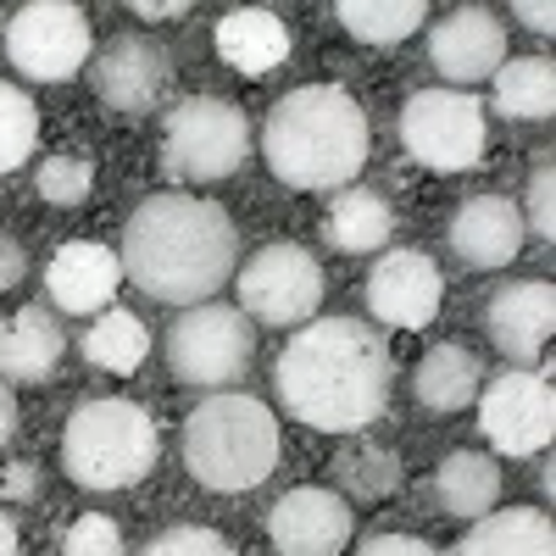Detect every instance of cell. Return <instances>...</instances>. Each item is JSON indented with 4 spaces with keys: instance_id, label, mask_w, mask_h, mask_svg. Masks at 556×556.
<instances>
[{
    "instance_id": "obj_9",
    "label": "cell",
    "mask_w": 556,
    "mask_h": 556,
    "mask_svg": "<svg viewBox=\"0 0 556 556\" xmlns=\"http://www.w3.org/2000/svg\"><path fill=\"white\" fill-rule=\"evenodd\" d=\"M235 285H240V312L251 323H262V329H306V323L317 317L323 306V267L306 245L295 240H273L262 245L240 273H235Z\"/></svg>"
},
{
    "instance_id": "obj_31",
    "label": "cell",
    "mask_w": 556,
    "mask_h": 556,
    "mask_svg": "<svg viewBox=\"0 0 556 556\" xmlns=\"http://www.w3.org/2000/svg\"><path fill=\"white\" fill-rule=\"evenodd\" d=\"M139 556H240V551L228 545L217 529H206V523H173V529H162Z\"/></svg>"
},
{
    "instance_id": "obj_39",
    "label": "cell",
    "mask_w": 556,
    "mask_h": 556,
    "mask_svg": "<svg viewBox=\"0 0 556 556\" xmlns=\"http://www.w3.org/2000/svg\"><path fill=\"white\" fill-rule=\"evenodd\" d=\"M12 429H17V395L7 390V379H0V451H7Z\"/></svg>"
},
{
    "instance_id": "obj_4",
    "label": "cell",
    "mask_w": 556,
    "mask_h": 556,
    "mask_svg": "<svg viewBox=\"0 0 556 556\" xmlns=\"http://www.w3.org/2000/svg\"><path fill=\"white\" fill-rule=\"evenodd\" d=\"M184 468L212 495L256 490L278 468V417L240 390L206 395L184 417Z\"/></svg>"
},
{
    "instance_id": "obj_41",
    "label": "cell",
    "mask_w": 556,
    "mask_h": 556,
    "mask_svg": "<svg viewBox=\"0 0 556 556\" xmlns=\"http://www.w3.org/2000/svg\"><path fill=\"white\" fill-rule=\"evenodd\" d=\"M0 28H7V12H0Z\"/></svg>"
},
{
    "instance_id": "obj_11",
    "label": "cell",
    "mask_w": 556,
    "mask_h": 556,
    "mask_svg": "<svg viewBox=\"0 0 556 556\" xmlns=\"http://www.w3.org/2000/svg\"><path fill=\"white\" fill-rule=\"evenodd\" d=\"M479 429L501 456H545L556 434V390L545 367H506L479 390Z\"/></svg>"
},
{
    "instance_id": "obj_8",
    "label": "cell",
    "mask_w": 556,
    "mask_h": 556,
    "mask_svg": "<svg viewBox=\"0 0 556 556\" xmlns=\"http://www.w3.org/2000/svg\"><path fill=\"white\" fill-rule=\"evenodd\" d=\"M401 146L412 162L434 173H468L484 162L490 112L473 89H417L401 106Z\"/></svg>"
},
{
    "instance_id": "obj_40",
    "label": "cell",
    "mask_w": 556,
    "mask_h": 556,
    "mask_svg": "<svg viewBox=\"0 0 556 556\" xmlns=\"http://www.w3.org/2000/svg\"><path fill=\"white\" fill-rule=\"evenodd\" d=\"M0 556H17V523L0 513Z\"/></svg>"
},
{
    "instance_id": "obj_32",
    "label": "cell",
    "mask_w": 556,
    "mask_h": 556,
    "mask_svg": "<svg viewBox=\"0 0 556 556\" xmlns=\"http://www.w3.org/2000/svg\"><path fill=\"white\" fill-rule=\"evenodd\" d=\"M62 556H123V529L106 513H84L62 534Z\"/></svg>"
},
{
    "instance_id": "obj_28",
    "label": "cell",
    "mask_w": 556,
    "mask_h": 556,
    "mask_svg": "<svg viewBox=\"0 0 556 556\" xmlns=\"http://www.w3.org/2000/svg\"><path fill=\"white\" fill-rule=\"evenodd\" d=\"M334 17L362 45H401L406 34L429 23V7L424 0H340Z\"/></svg>"
},
{
    "instance_id": "obj_27",
    "label": "cell",
    "mask_w": 556,
    "mask_h": 556,
    "mask_svg": "<svg viewBox=\"0 0 556 556\" xmlns=\"http://www.w3.org/2000/svg\"><path fill=\"white\" fill-rule=\"evenodd\" d=\"M334 495L345 501H384L401 490V456L390 445H374V440H351L340 456H334Z\"/></svg>"
},
{
    "instance_id": "obj_25",
    "label": "cell",
    "mask_w": 556,
    "mask_h": 556,
    "mask_svg": "<svg viewBox=\"0 0 556 556\" xmlns=\"http://www.w3.org/2000/svg\"><path fill=\"white\" fill-rule=\"evenodd\" d=\"M495 112L513 123H545L556 112V67L551 56H506L495 73Z\"/></svg>"
},
{
    "instance_id": "obj_21",
    "label": "cell",
    "mask_w": 556,
    "mask_h": 556,
    "mask_svg": "<svg viewBox=\"0 0 556 556\" xmlns=\"http://www.w3.org/2000/svg\"><path fill=\"white\" fill-rule=\"evenodd\" d=\"M429 501L440 506L445 518H462V523H479L484 513H495V501H501L495 456H484V451H451L434 468V479H429Z\"/></svg>"
},
{
    "instance_id": "obj_12",
    "label": "cell",
    "mask_w": 556,
    "mask_h": 556,
    "mask_svg": "<svg viewBox=\"0 0 556 556\" xmlns=\"http://www.w3.org/2000/svg\"><path fill=\"white\" fill-rule=\"evenodd\" d=\"M440 301H445V278H440L434 256L417 245L384 251L374 262V273H367V312L390 323V329H429Z\"/></svg>"
},
{
    "instance_id": "obj_26",
    "label": "cell",
    "mask_w": 556,
    "mask_h": 556,
    "mask_svg": "<svg viewBox=\"0 0 556 556\" xmlns=\"http://www.w3.org/2000/svg\"><path fill=\"white\" fill-rule=\"evenodd\" d=\"M78 345H84V362L101 367V374H134V367L151 356V329H146L134 312L106 306V312L84 329Z\"/></svg>"
},
{
    "instance_id": "obj_3",
    "label": "cell",
    "mask_w": 556,
    "mask_h": 556,
    "mask_svg": "<svg viewBox=\"0 0 556 556\" xmlns=\"http://www.w3.org/2000/svg\"><path fill=\"white\" fill-rule=\"evenodd\" d=\"M367 112L340 84H301L262 123V156L290 190H345L367 167Z\"/></svg>"
},
{
    "instance_id": "obj_17",
    "label": "cell",
    "mask_w": 556,
    "mask_h": 556,
    "mask_svg": "<svg viewBox=\"0 0 556 556\" xmlns=\"http://www.w3.org/2000/svg\"><path fill=\"white\" fill-rule=\"evenodd\" d=\"M123 285V267H117V251L101 245V240H67L56 245L51 267H45V295H51L56 312H73V317H101L106 301L117 295Z\"/></svg>"
},
{
    "instance_id": "obj_36",
    "label": "cell",
    "mask_w": 556,
    "mask_h": 556,
    "mask_svg": "<svg viewBox=\"0 0 556 556\" xmlns=\"http://www.w3.org/2000/svg\"><path fill=\"white\" fill-rule=\"evenodd\" d=\"M513 17H518L523 28H534L540 39H551V34H556V7H551V0H518Z\"/></svg>"
},
{
    "instance_id": "obj_19",
    "label": "cell",
    "mask_w": 556,
    "mask_h": 556,
    "mask_svg": "<svg viewBox=\"0 0 556 556\" xmlns=\"http://www.w3.org/2000/svg\"><path fill=\"white\" fill-rule=\"evenodd\" d=\"M62 351H67V334L45 306H17L12 317H0V379L7 384L51 379Z\"/></svg>"
},
{
    "instance_id": "obj_13",
    "label": "cell",
    "mask_w": 556,
    "mask_h": 556,
    "mask_svg": "<svg viewBox=\"0 0 556 556\" xmlns=\"http://www.w3.org/2000/svg\"><path fill=\"white\" fill-rule=\"evenodd\" d=\"M501 62H506V23L490 7H451L429 34V67L445 78V89L495 78Z\"/></svg>"
},
{
    "instance_id": "obj_18",
    "label": "cell",
    "mask_w": 556,
    "mask_h": 556,
    "mask_svg": "<svg viewBox=\"0 0 556 556\" xmlns=\"http://www.w3.org/2000/svg\"><path fill=\"white\" fill-rule=\"evenodd\" d=\"M523 251V212L506 195H473L451 217V256L473 273H495Z\"/></svg>"
},
{
    "instance_id": "obj_6",
    "label": "cell",
    "mask_w": 556,
    "mask_h": 556,
    "mask_svg": "<svg viewBox=\"0 0 556 556\" xmlns=\"http://www.w3.org/2000/svg\"><path fill=\"white\" fill-rule=\"evenodd\" d=\"M256 356V329L240 306L228 301H201L184 306L167 329V374L184 390H228L245 379V367Z\"/></svg>"
},
{
    "instance_id": "obj_20",
    "label": "cell",
    "mask_w": 556,
    "mask_h": 556,
    "mask_svg": "<svg viewBox=\"0 0 556 556\" xmlns=\"http://www.w3.org/2000/svg\"><path fill=\"white\" fill-rule=\"evenodd\" d=\"M412 390H417V406H429V412H462V406L479 401L484 367L462 340H440V345H429L424 356H417Z\"/></svg>"
},
{
    "instance_id": "obj_7",
    "label": "cell",
    "mask_w": 556,
    "mask_h": 556,
    "mask_svg": "<svg viewBox=\"0 0 556 556\" xmlns=\"http://www.w3.org/2000/svg\"><path fill=\"white\" fill-rule=\"evenodd\" d=\"M251 156V117L235 101L217 96H190L167 112L162 128V162L184 184H217L235 178Z\"/></svg>"
},
{
    "instance_id": "obj_23",
    "label": "cell",
    "mask_w": 556,
    "mask_h": 556,
    "mask_svg": "<svg viewBox=\"0 0 556 556\" xmlns=\"http://www.w3.org/2000/svg\"><path fill=\"white\" fill-rule=\"evenodd\" d=\"M456 556H556V529L540 506H495L468 534Z\"/></svg>"
},
{
    "instance_id": "obj_38",
    "label": "cell",
    "mask_w": 556,
    "mask_h": 556,
    "mask_svg": "<svg viewBox=\"0 0 556 556\" xmlns=\"http://www.w3.org/2000/svg\"><path fill=\"white\" fill-rule=\"evenodd\" d=\"M184 12H190L184 0H139V7H134V17H146V23H173Z\"/></svg>"
},
{
    "instance_id": "obj_5",
    "label": "cell",
    "mask_w": 556,
    "mask_h": 556,
    "mask_svg": "<svg viewBox=\"0 0 556 556\" xmlns=\"http://www.w3.org/2000/svg\"><path fill=\"white\" fill-rule=\"evenodd\" d=\"M156 424L139 401L123 395H101L73 406L67 429H62V468L78 490H128L156 468Z\"/></svg>"
},
{
    "instance_id": "obj_37",
    "label": "cell",
    "mask_w": 556,
    "mask_h": 556,
    "mask_svg": "<svg viewBox=\"0 0 556 556\" xmlns=\"http://www.w3.org/2000/svg\"><path fill=\"white\" fill-rule=\"evenodd\" d=\"M39 490V468H28V462H12V468H7V495L12 501H28Z\"/></svg>"
},
{
    "instance_id": "obj_34",
    "label": "cell",
    "mask_w": 556,
    "mask_h": 556,
    "mask_svg": "<svg viewBox=\"0 0 556 556\" xmlns=\"http://www.w3.org/2000/svg\"><path fill=\"white\" fill-rule=\"evenodd\" d=\"M356 556H440V551L417 534H367L356 545Z\"/></svg>"
},
{
    "instance_id": "obj_22",
    "label": "cell",
    "mask_w": 556,
    "mask_h": 556,
    "mask_svg": "<svg viewBox=\"0 0 556 556\" xmlns=\"http://www.w3.org/2000/svg\"><path fill=\"white\" fill-rule=\"evenodd\" d=\"M217 56L235 73H267L290 56V28L267 7H235L217 17Z\"/></svg>"
},
{
    "instance_id": "obj_24",
    "label": "cell",
    "mask_w": 556,
    "mask_h": 556,
    "mask_svg": "<svg viewBox=\"0 0 556 556\" xmlns=\"http://www.w3.org/2000/svg\"><path fill=\"white\" fill-rule=\"evenodd\" d=\"M323 235H329V245L345 251V256H374L395 235V206L374 190H362V184H345L329 206V217H323Z\"/></svg>"
},
{
    "instance_id": "obj_29",
    "label": "cell",
    "mask_w": 556,
    "mask_h": 556,
    "mask_svg": "<svg viewBox=\"0 0 556 556\" xmlns=\"http://www.w3.org/2000/svg\"><path fill=\"white\" fill-rule=\"evenodd\" d=\"M34 139H39V106H34V96L0 78V173H17L34 156Z\"/></svg>"
},
{
    "instance_id": "obj_30",
    "label": "cell",
    "mask_w": 556,
    "mask_h": 556,
    "mask_svg": "<svg viewBox=\"0 0 556 556\" xmlns=\"http://www.w3.org/2000/svg\"><path fill=\"white\" fill-rule=\"evenodd\" d=\"M96 190V162L89 156H45L39 162V201L51 206H78Z\"/></svg>"
},
{
    "instance_id": "obj_16",
    "label": "cell",
    "mask_w": 556,
    "mask_h": 556,
    "mask_svg": "<svg viewBox=\"0 0 556 556\" xmlns=\"http://www.w3.org/2000/svg\"><path fill=\"white\" fill-rule=\"evenodd\" d=\"M484 334L513 367L540 362L551 334H556V290L545 278H513V285H501L484 301Z\"/></svg>"
},
{
    "instance_id": "obj_10",
    "label": "cell",
    "mask_w": 556,
    "mask_h": 556,
    "mask_svg": "<svg viewBox=\"0 0 556 556\" xmlns=\"http://www.w3.org/2000/svg\"><path fill=\"white\" fill-rule=\"evenodd\" d=\"M7 56L23 78L39 84H67L89 67V17L67 0H28L7 17Z\"/></svg>"
},
{
    "instance_id": "obj_1",
    "label": "cell",
    "mask_w": 556,
    "mask_h": 556,
    "mask_svg": "<svg viewBox=\"0 0 556 556\" xmlns=\"http://www.w3.org/2000/svg\"><path fill=\"white\" fill-rule=\"evenodd\" d=\"M395 362L390 345L362 317H312L306 329L278 351L273 384L278 406L295 424L323 434H356L379 424L390 406Z\"/></svg>"
},
{
    "instance_id": "obj_2",
    "label": "cell",
    "mask_w": 556,
    "mask_h": 556,
    "mask_svg": "<svg viewBox=\"0 0 556 556\" xmlns=\"http://www.w3.org/2000/svg\"><path fill=\"white\" fill-rule=\"evenodd\" d=\"M123 278L162 306H201L240 273V228L217 201L151 195L123 228Z\"/></svg>"
},
{
    "instance_id": "obj_14",
    "label": "cell",
    "mask_w": 556,
    "mask_h": 556,
    "mask_svg": "<svg viewBox=\"0 0 556 556\" xmlns=\"http://www.w3.org/2000/svg\"><path fill=\"white\" fill-rule=\"evenodd\" d=\"M351 529H356L351 501L323 484H301L290 495H278L267 513V540L278 556H340Z\"/></svg>"
},
{
    "instance_id": "obj_15",
    "label": "cell",
    "mask_w": 556,
    "mask_h": 556,
    "mask_svg": "<svg viewBox=\"0 0 556 556\" xmlns=\"http://www.w3.org/2000/svg\"><path fill=\"white\" fill-rule=\"evenodd\" d=\"M89 84H96V96L112 112H151L173 84V62L156 39L117 34L96 51V62H89Z\"/></svg>"
},
{
    "instance_id": "obj_35",
    "label": "cell",
    "mask_w": 556,
    "mask_h": 556,
    "mask_svg": "<svg viewBox=\"0 0 556 556\" xmlns=\"http://www.w3.org/2000/svg\"><path fill=\"white\" fill-rule=\"evenodd\" d=\"M23 278H28V251H23L17 235H7V228H0V295L17 290Z\"/></svg>"
},
{
    "instance_id": "obj_33",
    "label": "cell",
    "mask_w": 556,
    "mask_h": 556,
    "mask_svg": "<svg viewBox=\"0 0 556 556\" xmlns=\"http://www.w3.org/2000/svg\"><path fill=\"white\" fill-rule=\"evenodd\" d=\"M523 228H534V235L551 245L556 240V201H551V156L540 151V162H534V178H529V195H523Z\"/></svg>"
}]
</instances>
